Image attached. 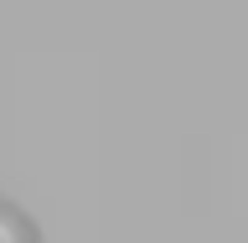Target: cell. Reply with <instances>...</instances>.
I'll return each mask as SVG.
<instances>
[{
    "label": "cell",
    "instance_id": "cell-1",
    "mask_svg": "<svg viewBox=\"0 0 248 243\" xmlns=\"http://www.w3.org/2000/svg\"><path fill=\"white\" fill-rule=\"evenodd\" d=\"M0 243H31V233H26V223L11 212V207H0Z\"/></svg>",
    "mask_w": 248,
    "mask_h": 243
}]
</instances>
